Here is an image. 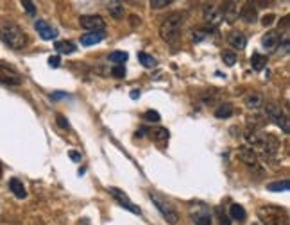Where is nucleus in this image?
Instances as JSON below:
<instances>
[{
  "label": "nucleus",
  "mask_w": 290,
  "mask_h": 225,
  "mask_svg": "<svg viewBox=\"0 0 290 225\" xmlns=\"http://www.w3.org/2000/svg\"><path fill=\"white\" fill-rule=\"evenodd\" d=\"M2 172H4V168H2V163H0V179H2Z\"/></svg>",
  "instance_id": "a18cd8bd"
},
{
  "label": "nucleus",
  "mask_w": 290,
  "mask_h": 225,
  "mask_svg": "<svg viewBox=\"0 0 290 225\" xmlns=\"http://www.w3.org/2000/svg\"><path fill=\"white\" fill-rule=\"evenodd\" d=\"M289 188H290L289 179H283V181H278V183L267 184V189H269V191H274V193H280V191H289Z\"/></svg>",
  "instance_id": "b1692460"
},
{
  "label": "nucleus",
  "mask_w": 290,
  "mask_h": 225,
  "mask_svg": "<svg viewBox=\"0 0 290 225\" xmlns=\"http://www.w3.org/2000/svg\"><path fill=\"white\" fill-rule=\"evenodd\" d=\"M138 59H140V63L144 64L145 68H154V66H156V59L152 58L150 54L140 52V54H138Z\"/></svg>",
  "instance_id": "cd10ccee"
},
{
  "label": "nucleus",
  "mask_w": 290,
  "mask_h": 225,
  "mask_svg": "<svg viewBox=\"0 0 290 225\" xmlns=\"http://www.w3.org/2000/svg\"><path fill=\"white\" fill-rule=\"evenodd\" d=\"M79 25L88 32H98V31H104L106 21L102 20V16L98 15H84L79 18Z\"/></svg>",
  "instance_id": "39448f33"
},
{
  "label": "nucleus",
  "mask_w": 290,
  "mask_h": 225,
  "mask_svg": "<svg viewBox=\"0 0 290 225\" xmlns=\"http://www.w3.org/2000/svg\"><path fill=\"white\" fill-rule=\"evenodd\" d=\"M264 105H265V115L269 116L272 122H276L283 113H285V111L281 109V105L274 104V102H267V104H264Z\"/></svg>",
  "instance_id": "aec40b11"
},
{
  "label": "nucleus",
  "mask_w": 290,
  "mask_h": 225,
  "mask_svg": "<svg viewBox=\"0 0 290 225\" xmlns=\"http://www.w3.org/2000/svg\"><path fill=\"white\" fill-rule=\"evenodd\" d=\"M109 61H111V63H117V64H122V66H124V63L127 61V54H125V52H111V54H109Z\"/></svg>",
  "instance_id": "c756f323"
},
{
  "label": "nucleus",
  "mask_w": 290,
  "mask_h": 225,
  "mask_svg": "<svg viewBox=\"0 0 290 225\" xmlns=\"http://www.w3.org/2000/svg\"><path fill=\"white\" fill-rule=\"evenodd\" d=\"M210 32H212V29H197V31H193V41L199 43L202 40H206L210 36Z\"/></svg>",
  "instance_id": "7c9ffc66"
},
{
  "label": "nucleus",
  "mask_w": 290,
  "mask_h": 225,
  "mask_svg": "<svg viewBox=\"0 0 290 225\" xmlns=\"http://www.w3.org/2000/svg\"><path fill=\"white\" fill-rule=\"evenodd\" d=\"M231 115H233V105L231 104H220L218 109L215 111V116H217V118H229Z\"/></svg>",
  "instance_id": "a878e982"
},
{
  "label": "nucleus",
  "mask_w": 290,
  "mask_h": 225,
  "mask_svg": "<svg viewBox=\"0 0 290 225\" xmlns=\"http://www.w3.org/2000/svg\"><path fill=\"white\" fill-rule=\"evenodd\" d=\"M240 18H242L245 23H254L256 18H258V13H256V7H254L253 2H247L243 5L242 11H240Z\"/></svg>",
  "instance_id": "4468645a"
},
{
  "label": "nucleus",
  "mask_w": 290,
  "mask_h": 225,
  "mask_svg": "<svg viewBox=\"0 0 290 225\" xmlns=\"http://www.w3.org/2000/svg\"><path fill=\"white\" fill-rule=\"evenodd\" d=\"M243 104L247 105L249 109H260L262 105H264V97L260 93H256V91H251V93H247L245 97H243Z\"/></svg>",
  "instance_id": "ddd939ff"
},
{
  "label": "nucleus",
  "mask_w": 290,
  "mask_h": 225,
  "mask_svg": "<svg viewBox=\"0 0 290 225\" xmlns=\"http://www.w3.org/2000/svg\"><path fill=\"white\" fill-rule=\"evenodd\" d=\"M0 40L4 41V45H7L13 50H22L29 43L25 31L16 25V23H4L0 27Z\"/></svg>",
  "instance_id": "f03ea898"
},
{
  "label": "nucleus",
  "mask_w": 290,
  "mask_h": 225,
  "mask_svg": "<svg viewBox=\"0 0 290 225\" xmlns=\"http://www.w3.org/2000/svg\"><path fill=\"white\" fill-rule=\"evenodd\" d=\"M0 82L5 84V86H20L22 77L13 68L0 64Z\"/></svg>",
  "instance_id": "1a4fd4ad"
},
{
  "label": "nucleus",
  "mask_w": 290,
  "mask_h": 225,
  "mask_svg": "<svg viewBox=\"0 0 290 225\" xmlns=\"http://www.w3.org/2000/svg\"><path fill=\"white\" fill-rule=\"evenodd\" d=\"M22 5L25 7V11L29 13V15H34V13H36V7H34V4H32L31 0H24V2H22Z\"/></svg>",
  "instance_id": "e433bc0d"
},
{
  "label": "nucleus",
  "mask_w": 290,
  "mask_h": 225,
  "mask_svg": "<svg viewBox=\"0 0 290 225\" xmlns=\"http://www.w3.org/2000/svg\"><path fill=\"white\" fill-rule=\"evenodd\" d=\"M144 120H147V122H160V113H156V111H145L144 113Z\"/></svg>",
  "instance_id": "2f4dec72"
},
{
  "label": "nucleus",
  "mask_w": 290,
  "mask_h": 225,
  "mask_svg": "<svg viewBox=\"0 0 290 225\" xmlns=\"http://www.w3.org/2000/svg\"><path fill=\"white\" fill-rule=\"evenodd\" d=\"M202 13H204V20H206L212 27L218 25L220 20H222V16H220V9H218V5H215V4H204Z\"/></svg>",
  "instance_id": "9b49d317"
},
{
  "label": "nucleus",
  "mask_w": 290,
  "mask_h": 225,
  "mask_svg": "<svg viewBox=\"0 0 290 225\" xmlns=\"http://www.w3.org/2000/svg\"><path fill=\"white\" fill-rule=\"evenodd\" d=\"M215 97L217 95H213L212 91H206V93L202 95V100H204V104H212L213 100H215Z\"/></svg>",
  "instance_id": "58836bf2"
},
{
  "label": "nucleus",
  "mask_w": 290,
  "mask_h": 225,
  "mask_svg": "<svg viewBox=\"0 0 290 225\" xmlns=\"http://www.w3.org/2000/svg\"><path fill=\"white\" fill-rule=\"evenodd\" d=\"M104 36H106V32H104V31L88 32V34H83V38H81V45H84V47H90V45H97V43L102 41Z\"/></svg>",
  "instance_id": "f3484780"
},
{
  "label": "nucleus",
  "mask_w": 290,
  "mask_h": 225,
  "mask_svg": "<svg viewBox=\"0 0 290 225\" xmlns=\"http://www.w3.org/2000/svg\"><path fill=\"white\" fill-rule=\"evenodd\" d=\"M59 63H61V59L57 58V56H52V58L48 59V64H50L52 68H57V66H59Z\"/></svg>",
  "instance_id": "a19ab883"
},
{
  "label": "nucleus",
  "mask_w": 290,
  "mask_h": 225,
  "mask_svg": "<svg viewBox=\"0 0 290 225\" xmlns=\"http://www.w3.org/2000/svg\"><path fill=\"white\" fill-rule=\"evenodd\" d=\"M222 61L228 64V66H233V64L237 63V56H235L233 52H224L222 54Z\"/></svg>",
  "instance_id": "72a5a7b5"
},
{
  "label": "nucleus",
  "mask_w": 290,
  "mask_h": 225,
  "mask_svg": "<svg viewBox=\"0 0 290 225\" xmlns=\"http://www.w3.org/2000/svg\"><path fill=\"white\" fill-rule=\"evenodd\" d=\"M172 0H150V7L152 9H163L165 5H170Z\"/></svg>",
  "instance_id": "473e14b6"
},
{
  "label": "nucleus",
  "mask_w": 290,
  "mask_h": 225,
  "mask_svg": "<svg viewBox=\"0 0 290 225\" xmlns=\"http://www.w3.org/2000/svg\"><path fill=\"white\" fill-rule=\"evenodd\" d=\"M243 140H245V143L249 145V148H251V147L254 148V147H262V140H264V138L260 136L256 131H251V129H247V131H245V134H243Z\"/></svg>",
  "instance_id": "412c9836"
},
{
  "label": "nucleus",
  "mask_w": 290,
  "mask_h": 225,
  "mask_svg": "<svg viewBox=\"0 0 290 225\" xmlns=\"http://www.w3.org/2000/svg\"><path fill=\"white\" fill-rule=\"evenodd\" d=\"M111 74H113L115 79H124L125 77V68L122 66V64H117V66H113Z\"/></svg>",
  "instance_id": "f704fd0d"
},
{
  "label": "nucleus",
  "mask_w": 290,
  "mask_h": 225,
  "mask_svg": "<svg viewBox=\"0 0 290 225\" xmlns=\"http://www.w3.org/2000/svg\"><path fill=\"white\" fill-rule=\"evenodd\" d=\"M185 23V15L179 11H174L163 18L160 25V36L167 43H176L181 36V27Z\"/></svg>",
  "instance_id": "f257e3e1"
},
{
  "label": "nucleus",
  "mask_w": 290,
  "mask_h": 225,
  "mask_svg": "<svg viewBox=\"0 0 290 225\" xmlns=\"http://www.w3.org/2000/svg\"><path fill=\"white\" fill-rule=\"evenodd\" d=\"M34 27H36L38 34H40L43 40H54V38L57 36V31L47 20H38L36 23H34Z\"/></svg>",
  "instance_id": "f8f14e48"
},
{
  "label": "nucleus",
  "mask_w": 290,
  "mask_h": 225,
  "mask_svg": "<svg viewBox=\"0 0 290 225\" xmlns=\"http://www.w3.org/2000/svg\"><path fill=\"white\" fill-rule=\"evenodd\" d=\"M217 216H218V222H220V225H231L229 216L226 215V213H222V207H217Z\"/></svg>",
  "instance_id": "c9c22d12"
},
{
  "label": "nucleus",
  "mask_w": 290,
  "mask_h": 225,
  "mask_svg": "<svg viewBox=\"0 0 290 225\" xmlns=\"http://www.w3.org/2000/svg\"><path fill=\"white\" fill-rule=\"evenodd\" d=\"M9 189L15 193L16 199H25L27 197V191H25V186L22 183L20 179H11L9 181Z\"/></svg>",
  "instance_id": "6ab92c4d"
},
{
  "label": "nucleus",
  "mask_w": 290,
  "mask_h": 225,
  "mask_svg": "<svg viewBox=\"0 0 290 225\" xmlns=\"http://www.w3.org/2000/svg\"><path fill=\"white\" fill-rule=\"evenodd\" d=\"M274 20H276L274 15H265L264 18H262V23H264L265 27H269V25H272V23H274Z\"/></svg>",
  "instance_id": "4c0bfd02"
},
{
  "label": "nucleus",
  "mask_w": 290,
  "mask_h": 225,
  "mask_svg": "<svg viewBox=\"0 0 290 225\" xmlns=\"http://www.w3.org/2000/svg\"><path fill=\"white\" fill-rule=\"evenodd\" d=\"M63 97H67V93H54L52 95V99H63Z\"/></svg>",
  "instance_id": "c03bdc74"
},
{
  "label": "nucleus",
  "mask_w": 290,
  "mask_h": 225,
  "mask_svg": "<svg viewBox=\"0 0 290 225\" xmlns=\"http://www.w3.org/2000/svg\"><path fill=\"white\" fill-rule=\"evenodd\" d=\"M140 97V91L138 89H133V93H131V99H138Z\"/></svg>",
  "instance_id": "37998d69"
},
{
  "label": "nucleus",
  "mask_w": 290,
  "mask_h": 225,
  "mask_svg": "<svg viewBox=\"0 0 290 225\" xmlns=\"http://www.w3.org/2000/svg\"><path fill=\"white\" fill-rule=\"evenodd\" d=\"M260 148H264L265 157H274L276 154L280 152V140H278L274 134H265Z\"/></svg>",
  "instance_id": "9d476101"
},
{
  "label": "nucleus",
  "mask_w": 290,
  "mask_h": 225,
  "mask_svg": "<svg viewBox=\"0 0 290 225\" xmlns=\"http://www.w3.org/2000/svg\"><path fill=\"white\" fill-rule=\"evenodd\" d=\"M229 216H231L233 220L243 222L245 216H247V213H245V209H243L240 204H231V207H229Z\"/></svg>",
  "instance_id": "5701e85b"
},
{
  "label": "nucleus",
  "mask_w": 290,
  "mask_h": 225,
  "mask_svg": "<svg viewBox=\"0 0 290 225\" xmlns=\"http://www.w3.org/2000/svg\"><path fill=\"white\" fill-rule=\"evenodd\" d=\"M57 125L63 127V129H68V122L63 115H57Z\"/></svg>",
  "instance_id": "ea45409f"
},
{
  "label": "nucleus",
  "mask_w": 290,
  "mask_h": 225,
  "mask_svg": "<svg viewBox=\"0 0 290 225\" xmlns=\"http://www.w3.org/2000/svg\"><path fill=\"white\" fill-rule=\"evenodd\" d=\"M108 191H109V195H111V197H113V199L117 200L122 207H124V209L131 211V213H135V215H140V207H136V205L129 200V197H127L122 189L113 188V186H111V188H108Z\"/></svg>",
  "instance_id": "423d86ee"
},
{
  "label": "nucleus",
  "mask_w": 290,
  "mask_h": 225,
  "mask_svg": "<svg viewBox=\"0 0 290 225\" xmlns=\"http://www.w3.org/2000/svg\"><path fill=\"white\" fill-rule=\"evenodd\" d=\"M56 50L61 54H73L75 52V45L70 41H57L56 43Z\"/></svg>",
  "instance_id": "bb28decb"
},
{
  "label": "nucleus",
  "mask_w": 290,
  "mask_h": 225,
  "mask_svg": "<svg viewBox=\"0 0 290 225\" xmlns=\"http://www.w3.org/2000/svg\"><path fill=\"white\" fill-rule=\"evenodd\" d=\"M228 43L233 48H239V50H242V48H245V43H247V40H245V34H243V32H231V34L228 36Z\"/></svg>",
  "instance_id": "a211bd4d"
},
{
  "label": "nucleus",
  "mask_w": 290,
  "mask_h": 225,
  "mask_svg": "<svg viewBox=\"0 0 290 225\" xmlns=\"http://www.w3.org/2000/svg\"><path fill=\"white\" fill-rule=\"evenodd\" d=\"M237 156H239V159L245 164V166L258 170V156H256V152H254L253 148L240 147L239 150H237Z\"/></svg>",
  "instance_id": "6e6552de"
},
{
  "label": "nucleus",
  "mask_w": 290,
  "mask_h": 225,
  "mask_svg": "<svg viewBox=\"0 0 290 225\" xmlns=\"http://www.w3.org/2000/svg\"><path fill=\"white\" fill-rule=\"evenodd\" d=\"M280 41H281V36H280V32H276V31H269L262 38V45H264L265 48H269V50L278 47Z\"/></svg>",
  "instance_id": "2eb2a0df"
},
{
  "label": "nucleus",
  "mask_w": 290,
  "mask_h": 225,
  "mask_svg": "<svg viewBox=\"0 0 290 225\" xmlns=\"http://www.w3.org/2000/svg\"><path fill=\"white\" fill-rule=\"evenodd\" d=\"M193 222H195V225H212V222H213L212 213L204 211V213H201V215H197Z\"/></svg>",
  "instance_id": "c85d7f7f"
},
{
  "label": "nucleus",
  "mask_w": 290,
  "mask_h": 225,
  "mask_svg": "<svg viewBox=\"0 0 290 225\" xmlns=\"http://www.w3.org/2000/svg\"><path fill=\"white\" fill-rule=\"evenodd\" d=\"M108 13H109V16H113L115 20H120V18L124 16V4H122V2H109Z\"/></svg>",
  "instance_id": "4be33fe9"
},
{
  "label": "nucleus",
  "mask_w": 290,
  "mask_h": 225,
  "mask_svg": "<svg viewBox=\"0 0 290 225\" xmlns=\"http://www.w3.org/2000/svg\"><path fill=\"white\" fill-rule=\"evenodd\" d=\"M70 157L73 161H81V154H77V152H70Z\"/></svg>",
  "instance_id": "79ce46f5"
},
{
  "label": "nucleus",
  "mask_w": 290,
  "mask_h": 225,
  "mask_svg": "<svg viewBox=\"0 0 290 225\" xmlns=\"http://www.w3.org/2000/svg\"><path fill=\"white\" fill-rule=\"evenodd\" d=\"M150 136H152V140H154V143L158 145V147H165L167 142H169V136H170V132L167 131V129H163V127H158V129H154V131H149Z\"/></svg>",
  "instance_id": "dca6fc26"
},
{
  "label": "nucleus",
  "mask_w": 290,
  "mask_h": 225,
  "mask_svg": "<svg viewBox=\"0 0 290 225\" xmlns=\"http://www.w3.org/2000/svg\"><path fill=\"white\" fill-rule=\"evenodd\" d=\"M265 64H267V58H265L264 54H258V52H254L253 54V58H251V66H253L254 70H264L265 68Z\"/></svg>",
  "instance_id": "393cba45"
},
{
  "label": "nucleus",
  "mask_w": 290,
  "mask_h": 225,
  "mask_svg": "<svg viewBox=\"0 0 290 225\" xmlns=\"http://www.w3.org/2000/svg\"><path fill=\"white\" fill-rule=\"evenodd\" d=\"M149 197H150V200H152V204L156 205V209L160 211V215L163 216V220H165L167 224L176 225L177 220H179V215H177L176 207H174L165 197H161V195L156 193V191H150Z\"/></svg>",
  "instance_id": "20e7f679"
},
{
  "label": "nucleus",
  "mask_w": 290,
  "mask_h": 225,
  "mask_svg": "<svg viewBox=\"0 0 290 225\" xmlns=\"http://www.w3.org/2000/svg\"><path fill=\"white\" fill-rule=\"evenodd\" d=\"M220 16H222V20H226L228 23H235V21L239 20V4L237 2H224L220 7Z\"/></svg>",
  "instance_id": "0eeeda50"
},
{
  "label": "nucleus",
  "mask_w": 290,
  "mask_h": 225,
  "mask_svg": "<svg viewBox=\"0 0 290 225\" xmlns=\"http://www.w3.org/2000/svg\"><path fill=\"white\" fill-rule=\"evenodd\" d=\"M258 218L264 225H289V213L281 205H262L258 207Z\"/></svg>",
  "instance_id": "7ed1b4c3"
}]
</instances>
